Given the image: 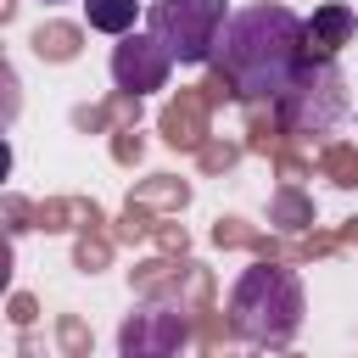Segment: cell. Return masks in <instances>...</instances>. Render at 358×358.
Instances as JSON below:
<instances>
[{"mask_svg": "<svg viewBox=\"0 0 358 358\" xmlns=\"http://www.w3.org/2000/svg\"><path fill=\"white\" fill-rule=\"evenodd\" d=\"M352 34H358V17H352L347 6H319V11L308 17V50L324 56V62H336V50L352 45Z\"/></svg>", "mask_w": 358, "mask_h": 358, "instance_id": "52a82bcc", "label": "cell"}, {"mask_svg": "<svg viewBox=\"0 0 358 358\" xmlns=\"http://www.w3.org/2000/svg\"><path fill=\"white\" fill-rule=\"evenodd\" d=\"M190 341V324L168 302H140L117 324V358H179Z\"/></svg>", "mask_w": 358, "mask_h": 358, "instance_id": "5b68a950", "label": "cell"}, {"mask_svg": "<svg viewBox=\"0 0 358 358\" xmlns=\"http://www.w3.org/2000/svg\"><path fill=\"white\" fill-rule=\"evenodd\" d=\"M45 6H62V0H45Z\"/></svg>", "mask_w": 358, "mask_h": 358, "instance_id": "9c48e42d", "label": "cell"}, {"mask_svg": "<svg viewBox=\"0 0 358 358\" xmlns=\"http://www.w3.org/2000/svg\"><path fill=\"white\" fill-rule=\"evenodd\" d=\"M168 73H173V56L162 50V39L145 28H134V34H123L117 45H112V84L123 90V95H151V90H162L168 84Z\"/></svg>", "mask_w": 358, "mask_h": 358, "instance_id": "8992f818", "label": "cell"}, {"mask_svg": "<svg viewBox=\"0 0 358 358\" xmlns=\"http://www.w3.org/2000/svg\"><path fill=\"white\" fill-rule=\"evenodd\" d=\"M84 22L123 39V34H134V22H140V0H84Z\"/></svg>", "mask_w": 358, "mask_h": 358, "instance_id": "ba28073f", "label": "cell"}, {"mask_svg": "<svg viewBox=\"0 0 358 358\" xmlns=\"http://www.w3.org/2000/svg\"><path fill=\"white\" fill-rule=\"evenodd\" d=\"M308 62H313V50H308V17H296L280 0L229 11L218 56H213L224 90L235 101H246V106H274L296 84V73Z\"/></svg>", "mask_w": 358, "mask_h": 358, "instance_id": "6da1fadb", "label": "cell"}, {"mask_svg": "<svg viewBox=\"0 0 358 358\" xmlns=\"http://www.w3.org/2000/svg\"><path fill=\"white\" fill-rule=\"evenodd\" d=\"M341 112H347V78H341V67L324 62V56H313V62L296 73V84L274 101V117H280L291 134H324V129H336Z\"/></svg>", "mask_w": 358, "mask_h": 358, "instance_id": "277c9868", "label": "cell"}, {"mask_svg": "<svg viewBox=\"0 0 358 358\" xmlns=\"http://www.w3.org/2000/svg\"><path fill=\"white\" fill-rule=\"evenodd\" d=\"M224 22H229L224 0H151V11H145V28L162 39L173 67H207L218 56Z\"/></svg>", "mask_w": 358, "mask_h": 358, "instance_id": "3957f363", "label": "cell"}, {"mask_svg": "<svg viewBox=\"0 0 358 358\" xmlns=\"http://www.w3.org/2000/svg\"><path fill=\"white\" fill-rule=\"evenodd\" d=\"M308 319V291H302V274L285 268V263H246L229 285V324L246 347H263V352H280L296 341Z\"/></svg>", "mask_w": 358, "mask_h": 358, "instance_id": "7a4b0ae2", "label": "cell"}]
</instances>
